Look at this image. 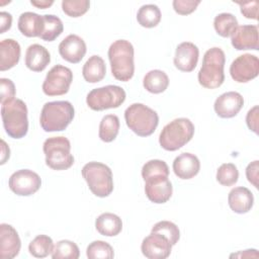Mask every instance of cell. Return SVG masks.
Masks as SVG:
<instances>
[{"instance_id": "1", "label": "cell", "mask_w": 259, "mask_h": 259, "mask_svg": "<svg viewBox=\"0 0 259 259\" xmlns=\"http://www.w3.org/2000/svg\"><path fill=\"white\" fill-rule=\"evenodd\" d=\"M112 76L119 81H130L135 73L134 47L126 39L113 41L108 49Z\"/></svg>"}, {"instance_id": "2", "label": "cell", "mask_w": 259, "mask_h": 259, "mask_svg": "<svg viewBox=\"0 0 259 259\" xmlns=\"http://www.w3.org/2000/svg\"><path fill=\"white\" fill-rule=\"evenodd\" d=\"M225 53L221 48L214 47L207 50L197 75L199 84L207 89H215L222 86L225 81Z\"/></svg>"}, {"instance_id": "3", "label": "cell", "mask_w": 259, "mask_h": 259, "mask_svg": "<svg viewBox=\"0 0 259 259\" xmlns=\"http://www.w3.org/2000/svg\"><path fill=\"white\" fill-rule=\"evenodd\" d=\"M74 115L75 109L71 102L51 101L42 106L39 123L45 132H62L71 123Z\"/></svg>"}, {"instance_id": "4", "label": "cell", "mask_w": 259, "mask_h": 259, "mask_svg": "<svg viewBox=\"0 0 259 259\" xmlns=\"http://www.w3.org/2000/svg\"><path fill=\"white\" fill-rule=\"evenodd\" d=\"M1 117L4 130L10 138L21 139L27 134V107L23 100L15 98L1 104Z\"/></svg>"}, {"instance_id": "5", "label": "cell", "mask_w": 259, "mask_h": 259, "mask_svg": "<svg viewBox=\"0 0 259 259\" xmlns=\"http://www.w3.org/2000/svg\"><path fill=\"white\" fill-rule=\"evenodd\" d=\"M194 135V124L186 117L175 118L160 133L159 144L166 151H176L186 145Z\"/></svg>"}, {"instance_id": "6", "label": "cell", "mask_w": 259, "mask_h": 259, "mask_svg": "<svg viewBox=\"0 0 259 259\" xmlns=\"http://www.w3.org/2000/svg\"><path fill=\"white\" fill-rule=\"evenodd\" d=\"M126 125L140 137H149L159 123L158 113L143 103H133L124 111Z\"/></svg>"}, {"instance_id": "7", "label": "cell", "mask_w": 259, "mask_h": 259, "mask_svg": "<svg viewBox=\"0 0 259 259\" xmlns=\"http://www.w3.org/2000/svg\"><path fill=\"white\" fill-rule=\"evenodd\" d=\"M82 176L90 191L98 197H106L113 190L111 169L99 162H89L82 168Z\"/></svg>"}, {"instance_id": "8", "label": "cell", "mask_w": 259, "mask_h": 259, "mask_svg": "<svg viewBox=\"0 0 259 259\" xmlns=\"http://www.w3.org/2000/svg\"><path fill=\"white\" fill-rule=\"evenodd\" d=\"M46 164L53 170H66L74 164L70 141L65 137H52L44 142Z\"/></svg>"}, {"instance_id": "9", "label": "cell", "mask_w": 259, "mask_h": 259, "mask_svg": "<svg viewBox=\"0 0 259 259\" xmlns=\"http://www.w3.org/2000/svg\"><path fill=\"white\" fill-rule=\"evenodd\" d=\"M125 91L117 85H106L91 90L86 97V103L92 110L101 111L119 107L125 100Z\"/></svg>"}, {"instance_id": "10", "label": "cell", "mask_w": 259, "mask_h": 259, "mask_svg": "<svg viewBox=\"0 0 259 259\" xmlns=\"http://www.w3.org/2000/svg\"><path fill=\"white\" fill-rule=\"evenodd\" d=\"M72 81L71 69L63 65H56L48 72L41 88L48 96L64 95L69 91Z\"/></svg>"}, {"instance_id": "11", "label": "cell", "mask_w": 259, "mask_h": 259, "mask_svg": "<svg viewBox=\"0 0 259 259\" xmlns=\"http://www.w3.org/2000/svg\"><path fill=\"white\" fill-rule=\"evenodd\" d=\"M8 185L10 190L16 195L29 196L40 188L41 179L32 170L21 169L10 176Z\"/></svg>"}, {"instance_id": "12", "label": "cell", "mask_w": 259, "mask_h": 259, "mask_svg": "<svg viewBox=\"0 0 259 259\" xmlns=\"http://www.w3.org/2000/svg\"><path fill=\"white\" fill-rule=\"evenodd\" d=\"M259 60L251 54H244L237 57L230 66V74L234 81L246 83L258 76Z\"/></svg>"}, {"instance_id": "13", "label": "cell", "mask_w": 259, "mask_h": 259, "mask_svg": "<svg viewBox=\"0 0 259 259\" xmlns=\"http://www.w3.org/2000/svg\"><path fill=\"white\" fill-rule=\"evenodd\" d=\"M142 253L149 259H165L170 256L172 244L159 233H153L146 237L141 245Z\"/></svg>"}, {"instance_id": "14", "label": "cell", "mask_w": 259, "mask_h": 259, "mask_svg": "<svg viewBox=\"0 0 259 259\" xmlns=\"http://www.w3.org/2000/svg\"><path fill=\"white\" fill-rule=\"evenodd\" d=\"M173 187L168 176H156L145 180V193L154 203H165L172 196Z\"/></svg>"}, {"instance_id": "15", "label": "cell", "mask_w": 259, "mask_h": 259, "mask_svg": "<svg viewBox=\"0 0 259 259\" xmlns=\"http://www.w3.org/2000/svg\"><path fill=\"white\" fill-rule=\"evenodd\" d=\"M244 105L243 96L236 91H229L220 95L213 104L218 116L222 118H231L236 116Z\"/></svg>"}, {"instance_id": "16", "label": "cell", "mask_w": 259, "mask_h": 259, "mask_svg": "<svg viewBox=\"0 0 259 259\" xmlns=\"http://www.w3.org/2000/svg\"><path fill=\"white\" fill-rule=\"evenodd\" d=\"M21 248V241L16 230L8 225H0V258L12 259L16 257Z\"/></svg>"}, {"instance_id": "17", "label": "cell", "mask_w": 259, "mask_h": 259, "mask_svg": "<svg viewBox=\"0 0 259 259\" xmlns=\"http://www.w3.org/2000/svg\"><path fill=\"white\" fill-rule=\"evenodd\" d=\"M87 48L84 39L77 34H69L59 45L61 57L72 64L81 62L86 54Z\"/></svg>"}, {"instance_id": "18", "label": "cell", "mask_w": 259, "mask_h": 259, "mask_svg": "<svg viewBox=\"0 0 259 259\" xmlns=\"http://www.w3.org/2000/svg\"><path fill=\"white\" fill-rule=\"evenodd\" d=\"M199 57L198 48L190 41H184L177 46L174 57L175 67L182 72H191L195 69Z\"/></svg>"}, {"instance_id": "19", "label": "cell", "mask_w": 259, "mask_h": 259, "mask_svg": "<svg viewBox=\"0 0 259 259\" xmlns=\"http://www.w3.org/2000/svg\"><path fill=\"white\" fill-rule=\"evenodd\" d=\"M232 46L238 51L259 49L258 27L256 25H240L231 35Z\"/></svg>"}, {"instance_id": "20", "label": "cell", "mask_w": 259, "mask_h": 259, "mask_svg": "<svg viewBox=\"0 0 259 259\" xmlns=\"http://www.w3.org/2000/svg\"><path fill=\"white\" fill-rule=\"evenodd\" d=\"M172 168L178 178L184 180L191 179L198 174L200 162L194 154L182 153L174 159Z\"/></svg>"}, {"instance_id": "21", "label": "cell", "mask_w": 259, "mask_h": 259, "mask_svg": "<svg viewBox=\"0 0 259 259\" xmlns=\"http://www.w3.org/2000/svg\"><path fill=\"white\" fill-rule=\"evenodd\" d=\"M228 202L234 212L242 214L251 210L254 203V196L247 187L238 186L230 191Z\"/></svg>"}, {"instance_id": "22", "label": "cell", "mask_w": 259, "mask_h": 259, "mask_svg": "<svg viewBox=\"0 0 259 259\" xmlns=\"http://www.w3.org/2000/svg\"><path fill=\"white\" fill-rule=\"evenodd\" d=\"M25 66L32 72H41L51 62V55L49 51L38 45H30L25 52Z\"/></svg>"}, {"instance_id": "23", "label": "cell", "mask_w": 259, "mask_h": 259, "mask_svg": "<svg viewBox=\"0 0 259 259\" xmlns=\"http://www.w3.org/2000/svg\"><path fill=\"white\" fill-rule=\"evenodd\" d=\"M20 46L12 38L0 42V71H6L16 66L20 59Z\"/></svg>"}, {"instance_id": "24", "label": "cell", "mask_w": 259, "mask_h": 259, "mask_svg": "<svg viewBox=\"0 0 259 259\" xmlns=\"http://www.w3.org/2000/svg\"><path fill=\"white\" fill-rule=\"evenodd\" d=\"M18 29L27 37H35L40 35L44 27L42 15H38L34 12H23L18 18Z\"/></svg>"}, {"instance_id": "25", "label": "cell", "mask_w": 259, "mask_h": 259, "mask_svg": "<svg viewBox=\"0 0 259 259\" xmlns=\"http://www.w3.org/2000/svg\"><path fill=\"white\" fill-rule=\"evenodd\" d=\"M95 228L102 236L114 237L121 232L122 222L118 215L111 212H104L96 219Z\"/></svg>"}, {"instance_id": "26", "label": "cell", "mask_w": 259, "mask_h": 259, "mask_svg": "<svg viewBox=\"0 0 259 259\" xmlns=\"http://www.w3.org/2000/svg\"><path fill=\"white\" fill-rule=\"evenodd\" d=\"M106 74V66L103 59L97 55L91 56L82 68V75L86 82H100Z\"/></svg>"}, {"instance_id": "27", "label": "cell", "mask_w": 259, "mask_h": 259, "mask_svg": "<svg viewBox=\"0 0 259 259\" xmlns=\"http://www.w3.org/2000/svg\"><path fill=\"white\" fill-rule=\"evenodd\" d=\"M143 85L144 88L150 93L159 94L168 88L169 78L164 71L151 70L145 75Z\"/></svg>"}, {"instance_id": "28", "label": "cell", "mask_w": 259, "mask_h": 259, "mask_svg": "<svg viewBox=\"0 0 259 259\" xmlns=\"http://www.w3.org/2000/svg\"><path fill=\"white\" fill-rule=\"evenodd\" d=\"M119 118L115 114H107L102 117L99 123L98 136L102 142L110 143L115 140L119 131Z\"/></svg>"}, {"instance_id": "29", "label": "cell", "mask_w": 259, "mask_h": 259, "mask_svg": "<svg viewBox=\"0 0 259 259\" xmlns=\"http://www.w3.org/2000/svg\"><path fill=\"white\" fill-rule=\"evenodd\" d=\"M137 20L139 24L146 28H152L161 21L160 8L155 4H146L141 6L137 13Z\"/></svg>"}, {"instance_id": "30", "label": "cell", "mask_w": 259, "mask_h": 259, "mask_svg": "<svg viewBox=\"0 0 259 259\" xmlns=\"http://www.w3.org/2000/svg\"><path fill=\"white\" fill-rule=\"evenodd\" d=\"M44 27L39 35V38L46 41L55 40L64 30V25L62 20L53 14L42 15Z\"/></svg>"}, {"instance_id": "31", "label": "cell", "mask_w": 259, "mask_h": 259, "mask_svg": "<svg viewBox=\"0 0 259 259\" xmlns=\"http://www.w3.org/2000/svg\"><path fill=\"white\" fill-rule=\"evenodd\" d=\"M213 27L219 35L223 37H229L238 27V20L232 13H220L214 17Z\"/></svg>"}, {"instance_id": "32", "label": "cell", "mask_w": 259, "mask_h": 259, "mask_svg": "<svg viewBox=\"0 0 259 259\" xmlns=\"http://www.w3.org/2000/svg\"><path fill=\"white\" fill-rule=\"evenodd\" d=\"M54 247V242L51 237L38 235L29 243L28 251L35 258H45L52 254Z\"/></svg>"}, {"instance_id": "33", "label": "cell", "mask_w": 259, "mask_h": 259, "mask_svg": "<svg viewBox=\"0 0 259 259\" xmlns=\"http://www.w3.org/2000/svg\"><path fill=\"white\" fill-rule=\"evenodd\" d=\"M80 250L76 243L69 240L59 241L52 252L53 259H78Z\"/></svg>"}, {"instance_id": "34", "label": "cell", "mask_w": 259, "mask_h": 259, "mask_svg": "<svg viewBox=\"0 0 259 259\" xmlns=\"http://www.w3.org/2000/svg\"><path fill=\"white\" fill-rule=\"evenodd\" d=\"M86 255L89 259H111L114 257V252L107 242L97 240L88 245Z\"/></svg>"}, {"instance_id": "35", "label": "cell", "mask_w": 259, "mask_h": 259, "mask_svg": "<svg viewBox=\"0 0 259 259\" xmlns=\"http://www.w3.org/2000/svg\"><path fill=\"white\" fill-rule=\"evenodd\" d=\"M239 178V171L235 164H222L217 170V180L224 186H232L237 183Z\"/></svg>"}, {"instance_id": "36", "label": "cell", "mask_w": 259, "mask_h": 259, "mask_svg": "<svg viewBox=\"0 0 259 259\" xmlns=\"http://www.w3.org/2000/svg\"><path fill=\"white\" fill-rule=\"evenodd\" d=\"M169 176V167L166 162L158 159L146 162L142 168V177L144 181L151 177Z\"/></svg>"}, {"instance_id": "37", "label": "cell", "mask_w": 259, "mask_h": 259, "mask_svg": "<svg viewBox=\"0 0 259 259\" xmlns=\"http://www.w3.org/2000/svg\"><path fill=\"white\" fill-rule=\"evenodd\" d=\"M153 233H159L161 235H163L164 237H166L169 242L172 244V246H174L180 239V231L178 229V227L169 221H161L158 222L157 224L154 225V227L152 228Z\"/></svg>"}, {"instance_id": "38", "label": "cell", "mask_w": 259, "mask_h": 259, "mask_svg": "<svg viewBox=\"0 0 259 259\" xmlns=\"http://www.w3.org/2000/svg\"><path fill=\"white\" fill-rule=\"evenodd\" d=\"M90 7L88 0H64L62 1V9L65 14L70 17H80L85 14Z\"/></svg>"}, {"instance_id": "39", "label": "cell", "mask_w": 259, "mask_h": 259, "mask_svg": "<svg viewBox=\"0 0 259 259\" xmlns=\"http://www.w3.org/2000/svg\"><path fill=\"white\" fill-rule=\"evenodd\" d=\"M15 99L14 83L7 78L0 79V102L1 104Z\"/></svg>"}, {"instance_id": "40", "label": "cell", "mask_w": 259, "mask_h": 259, "mask_svg": "<svg viewBox=\"0 0 259 259\" xmlns=\"http://www.w3.org/2000/svg\"><path fill=\"white\" fill-rule=\"evenodd\" d=\"M199 4V0H174L172 2L174 11L180 15H188L192 13L193 11H195Z\"/></svg>"}, {"instance_id": "41", "label": "cell", "mask_w": 259, "mask_h": 259, "mask_svg": "<svg viewBox=\"0 0 259 259\" xmlns=\"http://www.w3.org/2000/svg\"><path fill=\"white\" fill-rule=\"evenodd\" d=\"M240 5L241 13L248 19L257 20L258 16V1H249V2H236Z\"/></svg>"}, {"instance_id": "42", "label": "cell", "mask_w": 259, "mask_h": 259, "mask_svg": "<svg viewBox=\"0 0 259 259\" xmlns=\"http://www.w3.org/2000/svg\"><path fill=\"white\" fill-rule=\"evenodd\" d=\"M258 172H259V163L258 160L251 162L246 168V177L248 181L258 188Z\"/></svg>"}, {"instance_id": "43", "label": "cell", "mask_w": 259, "mask_h": 259, "mask_svg": "<svg viewBox=\"0 0 259 259\" xmlns=\"http://www.w3.org/2000/svg\"><path fill=\"white\" fill-rule=\"evenodd\" d=\"M258 110H259L258 105H255L248 111L246 115V123L249 130L254 132L255 134H258V113H259Z\"/></svg>"}, {"instance_id": "44", "label": "cell", "mask_w": 259, "mask_h": 259, "mask_svg": "<svg viewBox=\"0 0 259 259\" xmlns=\"http://www.w3.org/2000/svg\"><path fill=\"white\" fill-rule=\"evenodd\" d=\"M12 24V16L10 13L2 11L0 12V33H4L9 30Z\"/></svg>"}, {"instance_id": "45", "label": "cell", "mask_w": 259, "mask_h": 259, "mask_svg": "<svg viewBox=\"0 0 259 259\" xmlns=\"http://www.w3.org/2000/svg\"><path fill=\"white\" fill-rule=\"evenodd\" d=\"M231 258L233 257H239V258H258L259 257V254L257 252V250L255 249H249V250H245V251H241V252H238V253H234V254H231L230 255Z\"/></svg>"}, {"instance_id": "46", "label": "cell", "mask_w": 259, "mask_h": 259, "mask_svg": "<svg viewBox=\"0 0 259 259\" xmlns=\"http://www.w3.org/2000/svg\"><path fill=\"white\" fill-rule=\"evenodd\" d=\"M9 156H10L9 147L6 145V143L3 140H1V165H3L9 159Z\"/></svg>"}, {"instance_id": "47", "label": "cell", "mask_w": 259, "mask_h": 259, "mask_svg": "<svg viewBox=\"0 0 259 259\" xmlns=\"http://www.w3.org/2000/svg\"><path fill=\"white\" fill-rule=\"evenodd\" d=\"M30 4L35 6L36 8H39V9H46V8H49L50 6H52L54 4V1H49V0H37V1H34V0H31L30 1Z\"/></svg>"}]
</instances>
